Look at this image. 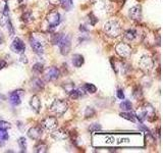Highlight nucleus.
<instances>
[{"label": "nucleus", "instance_id": "obj_28", "mask_svg": "<svg viewBox=\"0 0 163 153\" xmlns=\"http://www.w3.org/2000/svg\"><path fill=\"white\" fill-rule=\"evenodd\" d=\"M60 3L62 4V7L65 9H69V7H72L73 5V0H61Z\"/></svg>", "mask_w": 163, "mask_h": 153}, {"label": "nucleus", "instance_id": "obj_5", "mask_svg": "<svg viewBox=\"0 0 163 153\" xmlns=\"http://www.w3.org/2000/svg\"><path fill=\"white\" fill-rule=\"evenodd\" d=\"M115 51H116V53L120 56V57L129 58L130 54H132V47H130L129 44L121 42V43H118L116 45Z\"/></svg>", "mask_w": 163, "mask_h": 153}, {"label": "nucleus", "instance_id": "obj_18", "mask_svg": "<svg viewBox=\"0 0 163 153\" xmlns=\"http://www.w3.org/2000/svg\"><path fill=\"white\" fill-rule=\"evenodd\" d=\"M85 62L84 56L81 54H73V64L76 67H81Z\"/></svg>", "mask_w": 163, "mask_h": 153}, {"label": "nucleus", "instance_id": "obj_37", "mask_svg": "<svg viewBox=\"0 0 163 153\" xmlns=\"http://www.w3.org/2000/svg\"><path fill=\"white\" fill-rule=\"evenodd\" d=\"M61 0H49V2L51 4H59Z\"/></svg>", "mask_w": 163, "mask_h": 153}, {"label": "nucleus", "instance_id": "obj_9", "mask_svg": "<svg viewBox=\"0 0 163 153\" xmlns=\"http://www.w3.org/2000/svg\"><path fill=\"white\" fill-rule=\"evenodd\" d=\"M129 16L133 20H136V22L141 20H142V7L140 5H136V6H133L132 8H129Z\"/></svg>", "mask_w": 163, "mask_h": 153}, {"label": "nucleus", "instance_id": "obj_14", "mask_svg": "<svg viewBox=\"0 0 163 153\" xmlns=\"http://www.w3.org/2000/svg\"><path fill=\"white\" fill-rule=\"evenodd\" d=\"M42 134H43V131L40 127L31 128L28 132V136L30 139H32V140H39L41 136H42Z\"/></svg>", "mask_w": 163, "mask_h": 153}, {"label": "nucleus", "instance_id": "obj_39", "mask_svg": "<svg viewBox=\"0 0 163 153\" xmlns=\"http://www.w3.org/2000/svg\"><path fill=\"white\" fill-rule=\"evenodd\" d=\"M80 31H83V32H88V30L85 28V26H81V27H80Z\"/></svg>", "mask_w": 163, "mask_h": 153}, {"label": "nucleus", "instance_id": "obj_6", "mask_svg": "<svg viewBox=\"0 0 163 153\" xmlns=\"http://www.w3.org/2000/svg\"><path fill=\"white\" fill-rule=\"evenodd\" d=\"M139 65L140 68L144 71H150L154 67V61L153 59L148 55H143L139 61Z\"/></svg>", "mask_w": 163, "mask_h": 153}, {"label": "nucleus", "instance_id": "obj_19", "mask_svg": "<svg viewBox=\"0 0 163 153\" xmlns=\"http://www.w3.org/2000/svg\"><path fill=\"white\" fill-rule=\"evenodd\" d=\"M34 151L37 153H45V152H47V145L43 142H39L36 146H35Z\"/></svg>", "mask_w": 163, "mask_h": 153}, {"label": "nucleus", "instance_id": "obj_20", "mask_svg": "<svg viewBox=\"0 0 163 153\" xmlns=\"http://www.w3.org/2000/svg\"><path fill=\"white\" fill-rule=\"evenodd\" d=\"M120 108L123 110V111H130L133 108V104L132 102L129 100H124L120 103Z\"/></svg>", "mask_w": 163, "mask_h": 153}, {"label": "nucleus", "instance_id": "obj_3", "mask_svg": "<svg viewBox=\"0 0 163 153\" xmlns=\"http://www.w3.org/2000/svg\"><path fill=\"white\" fill-rule=\"evenodd\" d=\"M67 108H69V104H67L66 101L62 100V99H56V100L53 101V103L50 106V110L57 115H64Z\"/></svg>", "mask_w": 163, "mask_h": 153}, {"label": "nucleus", "instance_id": "obj_17", "mask_svg": "<svg viewBox=\"0 0 163 153\" xmlns=\"http://www.w3.org/2000/svg\"><path fill=\"white\" fill-rule=\"evenodd\" d=\"M123 37H124V39H126V41L132 42V41H135L136 39H137L138 33H137L136 30H127V31L124 32Z\"/></svg>", "mask_w": 163, "mask_h": 153}, {"label": "nucleus", "instance_id": "obj_34", "mask_svg": "<svg viewBox=\"0 0 163 153\" xmlns=\"http://www.w3.org/2000/svg\"><path fill=\"white\" fill-rule=\"evenodd\" d=\"M7 26H8V29H9V31H10V34L13 35L14 30H13V28H12V25H11V23H10L9 20H7Z\"/></svg>", "mask_w": 163, "mask_h": 153}, {"label": "nucleus", "instance_id": "obj_35", "mask_svg": "<svg viewBox=\"0 0 163 153\" xmlns=\"http://www.w3.org/2000/svg\"><path fill=\"white\" fill-rule=\"evenodd\" d=\"M7 65L6 61L3 60V59H0V70H2V68H4Z\"/></svg>", "mask_w": 163, "mask_h": 153}, {"label": "nucleus", "instance_id": "obj_4", "mask_svg": "<svg viewBox=\"0 0 163 153\" xmlns=\"http://www.w3.org/2000/svg\"><path fill=\"white\" fill-rule=\"evenodd\" d=\"M57 45H58L59 49H60L61 54L67 55L70 50V37L66 35H61Z\"/></svg>", "mask_w": 163, "mask_h": 153}, {"label": "nucleus", "instance_id": "obj_16", "mask_svg": "<svg viewBox=\"0 0 163 153\" xmlns=\"http://www.w3.org/2000/svg\"><path fill=\"white\" fill-rule=\"evenodd\" d=\"M9 102L12 104L13 106L19 105L20 104V96H19V91H14L10 93L9 95Z\"/></svg>", "mask_w": 163, "mask_h": 153}, {"label": "nucleus", "instance_id": "obj_13", "mask_svg": "<svg viewBox=\"0 0 163 153\" xmlns=\"http://www.w3.org/2000/svg\"><path fill=\"white\" fill-rule=\"evenodd\" d=\"M59 76H60V73H59V70L57 67H52L47 70L46 71V75H45V78L47 81H55L57 80Z\"/></svg>", "mask_w": 163, "mask_h": 153}, {"label": "nucleus", "instance_id": "obj_24", "mask_svg": "<svg viewBox=\"0 0 163 153\" xmlns=\"http://www.w3.org/2000/svg\"><path fill=\"white\" fill-rule=\"evenodd\" d=\"M17 143H19V146L20 147V149H22V151H26L27 149V140L25 137H20L19 141H17Z\"/></svg>", "mask_w": 163, "mask_h": 153}, {"label": "nucleus", "instance_id": "obj_36", "mask_svg": "<svg viewBox=\"0 0 163 153\" xmlns=\"http://www.w3.org/2000/svg\"><path fill=\"white\" fill-rule=\"evenodd\" d=\"M20 61L23 62V64H28V59H27V56L22 54V56H20Z\"/></svg>", "mask_w": 163, "mask_h": 153}, {"label": "nucleus", "instance_id": "obj_38", "mask_svg": "<svg viewBox=\"0 0 163 153\" xmlns=\"http://www.w3.org/2000/svg\"><path fill=\"white\" fill-rule=\"evenodd\" d=\"M4 42V37H3V35L0 33V44H2Z\"/></svg>", "mask_w": 163, "mask_h": 153}, {"label": "nucleus", "instance_id": "obj_40", "mask_svg": "<svg viewBox=\"0 0 163 153\" xmlns=\"http://www.w3.org/2000/svg\"><path fill=\"white\" fill-rule=\"evenodd\" d=\"M4 25V19L2 16H0V26H3Z\"/></svg>", "mask_w": 163, "mask_h": 153}, {"label": "nucleus", "instance_id": "obj_30", "mask_svg": "<svg viewBox=\"0 0 163 153\" xmlns=\"http://www.w3.org/2000/svg\"><path fill=\"white\" fill-rule=\"evenodd\" d=\"M11 127L9 122H5V121H0V129L1 130H7V129H9Z\"/></svg>", "mask_w": 163, "mask_h": 153}, {"label": "nucleus", "instance_id": "obj_21", "mask_svg": "<svg viewBox=\"0 0 163 153\" xmlns=\"http://www.w3.org/2000/svg\"><path fill=\"white\" fill-rule=\"evenodd\" d=\"M119 115L122 118L127 119V121H130V122H136L135 115H134V113H132V112H129V111H123V112H121Z\"/></svg>", "mask_w": 163, "mask_h": 153}, {"label": "nucleus", "instance_id": "obj_2", "mask_svg": "<svg viewBox=\"0 0 163 153\" xmlns=\"http://www.w3.org/2000/svg\"><path fill=\"white\" fill-rule=\"evenodd\" d=\"M156 116L155 109L153 108V106L151 104L147 103L142 107V109L140 111H138L137 118L140 122H143L145 119H148V121L152 122Z\"/></svg>", "mask_w": 163, "mask_h": 153}, {"label": "nucleus", "instance_id": "obj_26", "mask_svg": "<svg viewBox=\"0 0 163 153\" xmlns=\"http://www.w3.org/2000/svg\"><path fill=\"white\" fill-rule=\"evenodd\" d=\"M95 110L94 108H92V107H87L85 110V116L86 118H93V116L95 115Z\"/></svg>", "mask_w": 163, "mask_h": 153}, {"label": "nucleus", "instance_id": "obj_10", "mask_svg": "<svg viewBox=\"0 0 163 153\" xmlns=\"http://www.w3.org/2000/svg\"><path fill=\"white\" fill-rule=\"evenodd\" d=\"M30 44H31V47L33 48V50L35 52L38 53V54H43L44 46L43 43H41V41H39L35 37H31V39H30Z\"/></svg>", "mask_w": 163, "mask_h": 153}, {"label": "nucleus", "instance_id": "obj_25", "mask_svg": "<svg viewBox=\"0 0 163 153\" xmlns=\"http://www.w3.org/2000/svg\"><path fill=\"white\" fill-rule=\"evenodd\" d=\"M44 70V67L42 64H40V62H38V64H35L33 65V71H35V73L37 74H41Z\"/></svg>", "mask_w": 163, "mask_h": 153}, {"label": "nucleus", "instance_id": "obj_22", "mask_svg": "<svg viewBox=\"0 0 163 153\" xmlns=\"http://www.w3.org/2000/svg\"><path fill=\"white\" fill-rule=\"evenodd\" d=\"M83 89H84L86 92L91 93V94H94V93H96V91H97L96 86L93 85V84H89V83L85 84V86L83 87Z\"/></svg>", "mask_w": 163, "mask_h": 153}, {"label": "nucleus", "instance_id": "obj_15", "mask_svg": "<svg viewBox=\"0 0 163 153\" xmlns=\"http://www.w3.org/2000/svg\"><path fill=\"white\" fill-rule=\"evenodd\" d=\"M30 105H31L32 108L37 113L39 112L41 109V100H40L39 96H37V95L32 96L31 100H30Z\"/></svg>", "mask_w": 163, "mask_h": 153}, {"label": "nucleus", "instance_id": "obj_23", "mask_svg": "<svg viewBox=\"0 0 163 153\" xmlns=\"http://www.w3.org/2000/svg\"><path fill=\"white\" fill-rule=\"evenodd\" d=\"M133 96H134L136 99H141L142 97H143V92H142L141 87H139V86L135 87L134 92H133Z\"/></svg>", "mask_w": 163, "mask_h": 153}, {"label": "nucleus", "instance_id": "obj_8", "mask_svg": "<svg viewBox=\"0 0 163 153\" xmlns=\"http://www.w3.org/2000/svg\"><path fill=\"white\" fill-rule=\"evenodd\" d=\"M46 20H47V23L49 24V26L51 27V28H55V27L60 23V14H59L58 11L53 10L47 14Z\"/></svg>", "mask_w": 163, "mask_h": 153}, {"label": "nucleus", "instance_id": "obj_29", "mask_svg": "<svg viewBox=\"0 0 163 153\" xmlns=\"http://www.w3.org/2000/svg\"><path fill=\"white\" fill-rule=\"evenodd\" d=\"M89 20H90V24L92 26H95L98 22V19L91 13H89Z\"/></svg>", "mask_w": 163, "mask_h": 153}, {"label": "nucleus", "instance_id": "obj_31", "mask_svg": "<svg viewBox=\"0 0 163 153\" xmlns=\"http://www.w3.org/2000/svg\"><path fill=\"white\" fill-rule=\"evenodd\" d=\"M7 139H8V134L6 130H1V129H0V140L5 141Z\"/></svg>", "mask_w": 163, "mask_h": 153}, {"label": "nucleus", "instance_id": "obj_12", "mask_svg": "<svg viewBox=\"0 0 163 153\" xmlns=\"http://www.w3.org/2000/svg\"><path fill=\"white\" fill-rule=\"evenodd\" d=\"M11 49L16 53H23L26 49L25 43L19 38H14L12 44H11Z\"/></svg>", "mask_w": 163, "mask_h": 153}, {"label": "nucleus", "instance_id": "obj_32", "mask_svg": "<svg viewBox=\"0 0 163 153\" xmlns=\"http://www.w3.org/2000/svg\"><path fill=\"white\" fill-rule=\"evenodd\" d=\"M89 130L91 132H95V131H98V130H101V126L98 125V124H93L91 125L90 127H89Z\"/></svg>", "mask_w": 163, "mask_h": 153}, {"label": "nucleus", "instance_id": "obj_7", "mask_svg": "<svg viewBox=\"0 0 163 153\" xmlns=\"http://www.w3.org/2000/svg\"><path fill=\"white\" fill-rule=\"evenodd\" d=\"M57 118H54V116H47L41 122V127L45 130H53L57 127Z\"/></svg>", "mask_w": 163, "mask_h": 153}, {"label": "nucleus", "instance_id": "obj_1", "mask_svg": "<svg viewBox=\"0 0 163 153\" xmlns=\"http://www.w3.org/2000/svg\"><path fill=\"white\" fill-rule=\"evenodd\" d=\"M104 32L109 37L117 38L122 33V29H121V26L118 22H116V20H110V22H107L104 25Z\"/></svg>", "mask_w": 163, "mask_h": 153}, {"label": "nucleus", "instance_id": "obj_27", "mask_svg": "<svg viewBox=\"0 0 163 153\" xmlns=\"http://www.w3.org/2000/svg\"><path fill=\"white\" fill-rule=\"evenodd\" d=\"M22 20H23L25 23H31L34 19H33V16H32L31 13H25L23 14Z\"/></svg>", "mask_w": 163, "mask_h": 153}, {"label": "nucleus", "instance_id": "obj_11", "mask_svg": "<svg viewBox=\"0 0 163 153\" xmlns=\"http://www.w3.org/2000/svg\"><path fill=\"white\" fill-rule=\"evenodd\" d=\"M51 136L53 139L56 141H63L69 138V134L67 133V131H65L64 129H57V130H54L52 132Z\"/></svg>", "mask_w": 163, "mask_h": 153}, {"label": "nucleus", "instance_id": "obj_33", "mask_svg": "<svg viewBox=\"0 0 163 153\" xmlns=\"http://www.w3.org/2000/svg\"><path fill=\"white\" fill-rule=\"evenodd\" d=\"M116 95H117V98H119V99H124V94H123V91H122V89H118L117 90V92H116Z\"/></svg>", "mask_w": 163, "mask_h": 153}]
</instances>
